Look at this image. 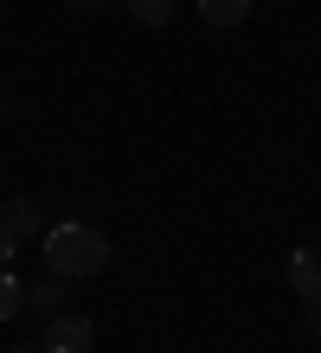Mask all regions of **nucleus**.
Segmentation results:
<instances>
[{"label":"nucleus","instance_id":"f257e3e1","mask_svg":"<svg viewBox=\"0 0 321 353\" xmlns=\"http://www.w3.org/2000/svg\"><path fill=\"white\" fill-rule=\"evenodd\" d=\"M103 263H110V238H103L97 225H84V219L46 225V270L52 276L90 283V276H103Z\"/></svg>","mask_w":321,"mask_h":353},{"label":"nucleus","instance_id":"f03ea898","mask_svg":"<svg viewBox=\"0 0 321 353\" xmlns=\"http://www.w3.org/2000/svg\"><path fill=\"white\" fill-rule=\"evenodd\" d=\"M39 347H46V353H90V347H97V327L84 321V315H52Z\"/></svg>","mask_w":321,"mask_h":353},{"label":"nucleus","instance_id":"7ed1b4c3","mask_svg":"<svg viewBox=\"0 0 321 353\" xmlns=\"http://www.w3.org/2000/svg\"><path fill=\"white\" fill-rule=\"evenodd\" d=\"M283 276H289V289L302 302H321V244H295L289 263H283Z\"/></svg>","mask_w":321,"mask_h":353},{"label":"nucleus","instance_id":"20e7f679","mask_svg":"<svg viewBox=\"0 0 321 353\" xmlns=\"http://www.w3.org/2000/svg\"><path fill=\"white\" fill-rule=\"evenodd\" d=\"M251 7H257V0H200V19L212 32H225V26H244Z\"/></svg>","mask_w":321,"mask_h":353},{"label":"nucleus","instance_id":"39448f33","mask_svg":"<svg viewBox=\"0 0 321 353\" xmlns=\"http://www.w3.org/2000/svg\"><path fill=\"white\" fill-rule=\"evenodd\" d=\"M0 219H7L19 238H46V219H39L32 199H7V205H0Z\"/></svg>","mask_w":321,"mask_h":353},{"label":"nucleus","instance_id":"423d86ee","mask_svg":"<svg viewBox=\"0 0 321 353\" xmlns=\"http://www.w3.org/2000/svg\"><path fill=\"white\" fill-rule=\"evenodd\" d=\"M26 302H32L46 321H52V315H64V276H46V283H32V289H26Z\"/></svg>","mask_w":321,"mask_h":353},{"label":"nucleus","instance_id":"0eeeda50","mask_svg":"<svg viewBox=\"0 0 321 353\" xmlns=\"http://www.w3.org/2000/svg\"><path fill=\"white\" fill-rule=\"evenodd\" d=\"M19 308H26V283H19V276H13V270H7V263H0V321H13V315H19Z\"/></svg>","mask_w":321,"mask_h":353},{"label":"nucleus","instance_id":"6e6552de","mask_svg":"<svg viewBox=\"0 0 321 353\" xmlns=\"http://www.w3.org/2000/svg\"><path fill=\"white\" fill-rule=\"evenodd\" d=\"M128 13H135V26H167L174 19V0H122Z\"/></svg>","mask_w":321,"mask_h":353},{"label":"nucleus","instance_id":"1a4fd4ad","mask_svg":"<svg viewBox=\"0 0 321 353\" xmlns=\"http://www.w3.org/2000/svg\"><path fill=\"white\" fill-rule=\"evenodd\" d=\"M13 251H19V232H13V225H7V219H0V263H7Z\"/></svg>","mask_w":321,"mask_h":353},{"label":"nucleus","instance_id":"9d476101","mask_svg":"<svg viewBox=\"0 0 321 353\" xmlns=\"http://www.w3.org/2000/svg\"><path fill=\"white\" fill-rule=\"evenodd\" d=\"M77 13H103V7H116V0H71Z\"/></svg>","mask_w":321,"mask_h":353},{"label":"nucleus","instance_id":"9b49d317","mask_svg":"<svg viewBox=\"0 0 321 353\" xmlns=\"http://www.w3.org/2000/svg\"><path fill=\"white\" fill-rule=\"evenodd\" d=\"M309 334L321 341V302H309Z\"/></svg>","mask_w":321,"mask_h":353},{"label":"nucleus","instance_id":"f8f14e48","mask_svg":"<svg viewBox=\"0 0 321 353\" xmlns=\"http://www.w3.org/2000/svg\"><path fill=\"white\" fill-rule=\"evenodd\" d=\"M13 353H46V347H13Z\"/></svg>","mask_w":321,"mask_h":353},{"label":"nucleus","instance_id":"ddd939ff","mask_svg":"<svg viewBox=\"0 0 321 353\" xmlns=\"http://www.w3.org/2000/svg\"><path fill=\"white\" fill-rule=\"evenodd\" d=\"M0 116H7V97H0Z\"/></svg>","mask_w":321,"mask_h":353},{"label":"nucleus","instance_id":"4468645a","mask_svg":"<svg viewBox=\"0 0 321 353\" xmlns=\"http://www.w3.org/2000/svg\"><path fill=\"white\" fill-rule=\"evenodd\" d=\"M315 103H321V84H315Z\"/></svg>","mask_w":321,"mask_h":353},{"label":"nucleus","instance_id":"2eb2a0df","mask_svg":"<svg viewBox=\"0 0 321 353\" xmlns=\"http://www.w3.org/2000/svg\"><path fill=\"white\" fill-rule=\"evenodd\" d=\"M276 7H289V0H276Z\"/></svg>","mask_w":321,"mask_h":353}]
</instances>
